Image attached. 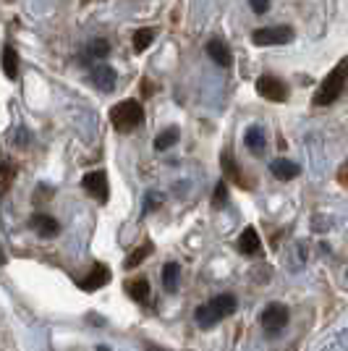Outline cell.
Instances as JSON below:
<instances>
[{"instance_id": "obj_1", "label": "cell", "mask_w": 348, "mask_h": 351, "mask_svg": "<svg viewBox=\"0 0 348 351\" xmlns=\"http://www.w3.org/2000/svg\"><path fill=\"white\" fill-rule=\"evenodd\" d=\"M346 82H348V58H343L333 71L322 79V84H319V89L314 92V97H312V105H314V108H327V105H333L335 100L340 97Z\"/></svg>"}, {"instance_id": "obj_2", "label": "cell", "mask_w": 348, "mask_h": 351, "mask_svg": "<svg viewBox=\"0 0 348 351\" xmlns=\"http://www.w3.org/2000/svg\"><path fill=\"white\" fill-rule=\"evenodd\" d=\"M233 312H236V296L233 293H220L212 302H207L204 307L197 309V322L202 328H212L215 322L225 320Z\"/></svg>"}, {"instance_id": "obj_3", "label": "cell", "mask_w": 348, "mask_h": 351, "mask_svg": "<svg viewBox=\"0 0 348 351\" xmlns=\"http://www.w3.org/2000/svg\"><path fill=\"white\" fill-rule=\"evenodd\" d=\"M142 121H145V110H142V105L136 103V100H123V103H118L110 110V123L116 126L118 132H131Z\"/></svg>"}, {"instance_id": "obj_4", "label": "cell", "mask_w": 348, "mask_h": 351, "mask_svg": "<svg viewBox=\"0 0 348 351\" xmlns=\"http://www.w3.org/2000/svg\"><path fill=\"white\" fill-rule=\"evenodd\" d=\"M251 43L260 47H270V45H288L293 43V29L290 27H262L251 34Z\"/></svg>"}, {"instance_id": "obj_5", "label": "cell", "mask_w": 348, "mask_h": 351, "mask_svg": "<svg viewBox=\"0 0 348 351\" xmlns=\"http://www.w3.org/2000/svg\"><path fill=\"white\" fill-rule=\"evenodd\" d=\"M257 92L270 103H286L288 100V87L277 76H260L257 79Z\"/></svg>"}, {"instance_id": "obj_6", "label": "cell", "mask_w": 348, "mask_h": 351, "mask_svg": "<svg viewBox=\"0 0 348 351\" xmlns=\"http://www.w3.org/2000/svg\"><path fill=\"white\" fill-rule=\"evenodd\" d=\"M286 325H288V307H283V304H270V307L262 312V328H264L267 333H280Z\"/></svg>"}, {"instance_id": "obj_7", "label": "cell", "mask_w": 348, "mask_h": 351, "mask_svg": "<svg viewBox=\"0 0 348 351\" xmlns=\"http://www.w3.org/2000/svg\"><path fill=\"white\" fill-rule=\"evenodd\" d=\"M82 186H84V189H87V194H92L95 199H100V202H105V199H108V178H105V173H102V171H95V173L84 176Z\"/></svg>"}, {"instance_id": "obj_8", "label": "cell", "mask_w": 348, "mask_h": 351, "mask_svg": "<svg viewBox=\"0 0 348 351\" xmlns=\"http://www.w3.org/2000/svg\"><path fill=\"white\" fill-rule=\"evenodd\" d=\"M238 249H241L244 254H249V257L262 254V241H260V234H257L254 226H249L247 231L241 234V239H238Z\"/></svg>"}, {"instance_id": "obj_9", "label": "cell", "mask_w": 348, "mask_h": 351, "mask_svg": "<svg viewBox=\"0 0 348 351\" xmlns=\"http://www.w3.org/2000/svg\"><path fill=\"white\" fill-rule=\"evenodd\" d=\"M207 56L215 60L218 66H223V69L231 66V60H233L231 50H228V45L223 43V40H210V43H207Z\"/></svg>"}, {"instance_id": "obj_10", "label": "cell", "mask_w": 348, "mask_h": 351, "mask_svg": "<svg viewBox=\"0 0 348 351\" xmlns=\"http://www.w3.org/2000/svg\"><path fill=\"white\" fill-rule=\"evenodd\" d=\"M92 82H95L102 92H110V89L116 87V71L102 63V66H97V69L92 71Z\"/></svg>"}, {"instance_id": "obj_11", "label": "cell", "mask_w": 348, "mask_h": 351, "mask_svg": "<svg viewBox=\"0 0 348 351\" xmlns=\"http://www.w3.org/2000/svg\"><path fill=\"white\" fill-rule=\"evenodd\" d=\"M110 280V270L105 267V265H97L92 273H89L87 278L82 280V289H87V291H95V289H100Z\"/></svg>"}, {"instance_id": "obj_12", "label": "cell", "mask_w": 348, "mask_h": 351, "mask_svg": "<svg viewBox=\"0 0 348 351\" xmlns=\"http://www.w3.org/2000/svg\"><path fill=\"white\" fill-rule=\"evenodd\" d=\"M270 173L275 176V178H280V181H290V178H296V176L301 173V168L290 160H275L270 165Z\"/></svg>"}, {"instance_id": "obj_13", "label": "cell", "mask_w": 348, "mask_h": 351, "mask_svg": "<svg viewBox=\"0 0 348 351\" xmlns=\"http://www.w3.org/2000/svg\"><path fill=\"white\" fill-rule=\"evenodd\" d=\"M32 228L40 236H55L60 231L58 220H53L50 215H34L32 218Z\"/></svg>"}, {"instance_id": "obj_14", "label": "cell", "mask_w": 348, "mask_h": 351, "mask_svg": "<svg viewBox=\"0 0 348 351\" xmlns=\"http://www.w3.org/2000/svg\"><path fill=\"white\" fill-rule=\"evenodd\" d=\"M244 145L249 147V152H254V155H262V152H264V132H262L260 126H251V129H247Z\"/></svg>"}, {"instance_id": "obj_15", "label": "cell", "mask_w": 348, "mask_h": 351, "mask_svg": "<svg viewBox=\"0 0 348 351\" xmlns=\"http://www.w3.org/2000/svg\"><path fill=\"white\" fill-rule=\"evenodd\" d=\"M223 171H225V176L231 178L233 184H241V165L233 160V155L228 149L223 152Z\"/></svg>"}, {"instance_id": "obj_16", "label": "cell", "mask_w": 348, "mask_h": 351, "mask_svg": "<svg viewBox=\"0 0 348 351\" xmlns=\"http://www.w3.org/2000/svg\"><path fill=\"white\" fill-rule=\"evenodd\" d=\"M3 71H5L8 79H16V73H18V58H16L14 47L3 50Z\"/></svg>"}, {"instance_id": "obj_17", "label": "cell", "mask_w": 348, "mask_h": 351, "mask_svg": "<svg viewBox=\"0 0 348 351\" xmlns=\"http://www.w3.org/2000/svg\"><path fill=\"white\" fill-rule=\"evenodd\" d=\"M162 283H165V291H175L178 289V265L168 263L162 267Z\"/></svg>"}, {"instance_id": "obj_18", "label": "cell", "mask_w": 348, "mask_h": 351, "mask_svg": "<svg viewBox=\"0 0 348 351\" xmlns=\"http://www.w3.org/2000/svg\"><path fill=\"white\" fill-rule=\"evenodd\" d=\"M126 291L131 293L134 302H147V296H149V283H147V280H131L129 286H126Z\"/></svg>"}, {"instance_id": "obj_19", "label": "cell", "mask_w": 348, "mask_h": 351, "mask_svg": "<svg viewBox=\"0 0 348 351\" xmlns=\"http://www.w3.org/2000/svg\"><path fill=\"white\" fill-rule=\"evenodd\" d=\"M152 43H155V29H139L134 34V50H136V53L147 50Z\"/></svg>"}, {"instance_id": "obj_20", "label": "cell", "mask_w": 348, "mask_h": 351, "mask_svg": "<svg viewBox=\"0 0 348 351\" xmlns=\"http://www.w3.org/2000/svg\"><path fill=\"white\" fill-rule=\"evenodd\" d=\"M178 136H181V132H178V129H168V132H162L158 136V139H155V147H158V149H168V147H173L175 142H178Z\"/></svg>"}, {"instance_id": "obj_21", "label": "cell", "mask_w": 348, "mask_h": 351, "mask_svg": "<svg viewBox=\"0 0 348 351\" xmlns=\"http://www.w3.org/2000/svg\"><path fill=\"white\" fill-rule=\"evenodd\" d=\"M108 53H110V45L105 43V40H92L89 43V56L92 58H105Z\"/></svg>"}, {"instance_id": "obj_22", "label": "cell", "mask_w": 348, "mask_h": 351, "mask_svg": "<svg viewBox=\"0 0 348 351\" xmlns=\"http://www.w3.org/2000/svg\"><path fill=\"white\" fill-rule=\"evenodd\" d=\"M149 252H152V247H149V244H145V247H139L136 252H134V254H131L129 260H126V267H136V265L142 263V260H145V257L149 254Z\"/></svg>"}, {"instance_id": "obj_23", "label": "cell", "mask_w": 348, "mask_h": 351, "mask_svg": "<svg viewBox=\"0 0 348 351\" xmlns=\"http://www.w3.org/2000/svg\"><path fill=\"white\" fill-rule=\"evenodd\" d=\"M212 202H215V205H225V202H228V186H225V181H220L218 186H215Z\"/></svg>"}, {"instance_id": "obj_24", "label": "cell", "mask_w": 348, "mask_h": 351, "mask_svg": "<svg viewBox=\"0 0 348 351\" xmlns=\"http://www.w3.org/2000/svg\"><path fill=\"white\" fill-rule=\"evenodd\" d=\"M249 5L254 8V14H264L270 8V0H249Z\"/></svg>"}, {"instance_id": "obj_25", "label": "cell", "mask_w": 348, "mask_h": 351, "mask_svg": "<svg viewBox=\"0 0 348 351\" xmlns=\"http://www.w3.org/2000/svg\"><path fill=\"white\" fill-rule=\"evenodd\" d=\"M160 202H162V197H160V194H149V197H147V202H145V207H147V210H152V207H158Z\"/></svg>"}, {"instance_id": "obj_26", "label": "cell", "mask_w": 348, "mask_h": 351, "mask_svg": "<svg viewBox=\"0 0 348 351\" xmlns=\"http://www.w3.org/2000/svg\"><path fill=\"white\" fill-rule=\"evenodd\" d=\"M338 181H340L343 186H348V162L343 165V168H340V171H338Z\"/></svg>"}, {"instance_id": "obj_27", "label": "cell", "mask_w": 348, "mask_h": 351, "mask_svg": "<svg viewBox=\"0 0 348 351\" xmlns=\"http://www.w3.org/2000/svg\"><path fill=\"white\" fill-rule=\"evenodd\" d=\"M3 260H5V254H3V249H0V263H3Z\"/></svg>"}]
</instances>
